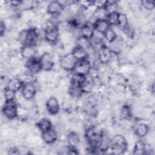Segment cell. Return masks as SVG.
I'll list each match as a JSON object with an SVG mask.
<instances>
[{"mask_svg":"<svg viewBox=\"0 0 155 155\" xmlns=\"http://www.w3.org/2000/svg\"><path fill=\"white\" fill-rule=\"evenodd\" d=\"M67 141L70 147L76 148L79 144L80 138L77 133L71 132L67 137Z\"/></svg>","mask_w":155,"mask_h":155,"instance_id":"ffe728a7","label":"cell"},{"mask_svg":"<svg viewBox=\"0 0 155 155\" xmlns=\"http://www.w3.org/2000/svg\"><path fill=\"white\" fill-rule=\"evenodd\" d=\"M46 107L48 112L51 114H56L59 112V104L58 100L54 97H51L49 98L46 103Z\"/></svg>","mask_w":155,"mask_h":155,"instance_id":"30bf717a","label":"cell"},{"mask_svg":"<svg viewBox=\"0 0 155 155\" xmlns=\"http://www.w3.org/2000/svg\"><path fill=\"white\" fill-rule=\"evenodd\" d=\"M42 70L44 71L50 70L54 65L52 56L48 52H45L39 58Z\"/></svg>","mask_w":155,"mask_h":155,"instance_id":"8992f818","label":"cell"},{"mask_svg":"<svg viewBox=\"0 0 155 155\" xmlns=\"http://www.w3.org/2000/svg\"><path fill=\"white\" fill-rule=\"evenodd\" d=\"M38 39V33L36 30L34 28L28 29V37L25 45H35Z\"/></svg>","mask_w":155,"mask_h":155,"instance_id":"d6986e66","label":"cell"},{"mask_svg":"<svg viewBox=\"0 0 155 155\" xmlns=\"http://www.w3.org/2000/svg\"><path fill=\"white\" fill-rule=\"evenodd\" d=\"M64 9L63 5L60 1H51L47 5V12L53 15H59L62 13Z\"/></svg>","mask_w":155,"mask_h":155,"instance_id":"9c48e42d","label":"cell"},{"mask_svg":"<svg viewBox=\"0 0 155 155\" xmlns=\"http://www.w3.org/2000/svg\"><path fill=\"white\" fill-rule=\"evenodd\" d=\"M94 30L100 33L104 34L105 32L109 28V24L105 19L101 18L96 19L93 23Z\"/></svg>","mask_w":155,"mask_h":155,"instance_id":"4fadbf2b","label":"cell"},{"mask_svg":"<svg viewBox=\"0 0 155 155\" xmlns=\"http://www.w3.org/2000/svg\"><path fill=\"white\" fill-rule=\"evenodd\" d=\"M36 94V88L32 83L24 84L22 88V95L27 100L33 98Z\"/></svg>","mask_w":155,"mask_h":155,"instance_id":"ba28073f","label":"cell"},{"mask_svg":"<svg viewBox=\"0 0 155 155\" xmlns=\"http://www.w3.org/2000/svg\"><path fill=\"white\" fill-rule=\"evenodd\" d=\"M24 83L19 78H12L8 81L7 82V88L16 92L21 89L24 85Z\"/></svg>","mask_w":155,"mask_h":155,"instance_id":"2e32d148","label":"cell"},{"mask_svg":"<svg viewBox=\"0 0 155 155\" xmlns=\"http://www.w3.org/2000/svg\"><path fill=\"white\" fill-rule=\"evenodd\" d=\"M15 96V92L6 88L4 90V97L5 101H13Z\"/></svg>","mask_w":155,"mask_h":155,"instance_id":"83f0119b","label":"cell"},{"mask_svg":"<svg viewBox=\"0 0 155 155\" xmlns=\"http://www.w3.org/2000/svg\"><path fill=\"white\" fill-rule=\"evenodd\" d=\"M118 17H119V13H117V12H114L108 13L107 15V18L105 19L107 21L109 25H114L117 24Z\"/></svg>","mask_w":155,"mask_h":155,"instance_id":"cb8c5ba5","label":"cell"},{"mask_svg":"<svg viewBox=\"0 0 155 155\" xmlns=\"http://www.w3.org/2000/svg\"><path fill=\"white\" fill-rule=\"evenodd\" d=\"M141 3L142 5L148 10H152L154 7V2L151 1H143Z\"/></svg>","mask_w":155,"mask_h":155,"instance_id":"f546056e","label":"cell"},{"mask_svg":"<svg viewBox=\"0 0 155 155\" xmlns=\"http://www.w3.org/2000/svg\"><path fill=\"white\" fill-rule=\"evenodd\" d=\"M147 151V147L146 145L145 144L144 142L142 141H138L136 142L134 150H133V153L134 154H146Z\"/></svg>","mask_w":155,"mask_h":155,"instance_id":"7402d4cb","label":"cell"},{"mask_svg":"<svg viewBox=\"0 0 155 155\" xmlns=\"http://www.w3.org/2000/svg\"><path fill=\"white\" fill-rule=\"evenodd\" d=\"M42 138L43 140L47 143H52L54 142L58 138V134L52 128L42 132Z\"/></svg>","mask_w":155,"mask_h":155,"instance_id":"5bb4252c","label":"cell"},{"mask_svg":"<svg viewBox=\"0 0 155 155\" xmlns=\"http://www.w3.org/2000/svg\"><path fill=\"white\" fill-rule=\"evenodd\" d=\"M27 67L31 74L37 73L42 70L39 59H37L35 57L28 59Z\"/></svg>","mask_w":155,"mask_h":155,"instance_id":"7c38bea8","label":"cell"},{"mask_svg":"<svg viewBox=\"0 0 155 155\" xmlns=\"http://www.w3.org/2000/svg\"><path fill=\"white\" fill-rule=\"evenodd\" d=\"M112 57V51L106 46L102 45L99 48L98 58L102 64L108 63Z\"/></svg>","mask_w":155,"mask_h":155,"instance_id":"52a82bcc","label":"cell"},{"mask_svg":"<svg viewBox=\"0 0 155 155\" xmlns=\"http://www.w3.org/2000/svg\"><path fill=\"white\" fill-rule=\"evenodd\" d=\"M5 26L4 23L2 21H1L0 23V33H1V35L2 36L4 31H5Z\"/></svg>","mask_w":155,"mask_h":155,"instance_id":"4dcf8cb0","label":"cell"},{"mask_svg":"<svg viewBox=\"0 0 155 155\" xmlns=\"http://www.w3.org/2000/svg\"><path fill=\"white\" fill-rule=\"evenodd\" d=\"M94 25L91 22L85 23L81 28V34L82 37L90 39H91L94 36Z\"/></svg>","mask_w":155,"mask_h":155,"instance_id":"8fae6325","label":"cell"},{"mask_svg":"<svg viewBox=\"0 0 155 155\" xmlns=\"http://www.w3.org/2000/svg\"><path fill=\"white\" fill-rule=\"evenodd\" d=\"M83 90L82 89V87L78 85L71 84L69 88V93L73 97H80L82 93Z\"/></svg>","mask_w":155,"mask_h":155,"instance_id":"44dd1931","label":"cell"},{"mask_svg":"<svg viewBox=\"0 0 155 155\" xmlns=\"http://www.w3.org/2000/svg\"><path fill=\"white\" fill-rule=\"evenodd\" d=\"M9 154H19V152L18 151V150L15 148H13L12 149H10V150L9 151Z\"/></svg>","mask_w":155,"mask_h":155,"instance_id":"1f68e13d","label":"cell"},{"mask_svg":"<svg viewBox=\"0 0 155 155\" xmlns=\"http://www.w3.org/2000/svg\"><path fill=\"white\" fill-rule=\"evenodd\" d=\"M104 35L105 39H107V41L110 43L113 42L117 38L116 34L114 32V31L110 28L105 32V33Z\"/></svg>","mask_w":155,"mask_h":155,"instance_id":"484cf974","label":"cell"},{"mask_svg":"<svg viewBox=\"0 0 155 155\" xmlns=\"http://www.w3.org/2000/svg\"><path fill=\"white\" fill-rule=\"evenodd\" d=\"M37 126L39 130L44 132L51 128V123L48 119L44 118L39 121V122L37 124Z\"/></svg>","mask_w":155,"mask_h":155,"instance_id":"603a6c76","label":"cell"},{"mask_svg":"<svg viewBox=\"0 0 155 155\" xmlns=\"http://www.w3.org/2000/svg\"><path fill=\"white\" fill-rule=\"evenodd\" d=\"M117 24L123 29L128 26V22L127 16L124 13H119Z\"/></svg>","mask_w":155,"mask_h":155,"instance_id":"d4e9b609","label":"cell"},{"mask_svg":"<svg viewBox=\"0 0 155 155\" xmlns=\"http://www.w3.org/2000/svg\"><path fill=\"white\" fill-rule=\"evenodd\" d=\"M28 32V30H23L19 33V35H18L19 42L24 44V45H25L27 42Z\"/></svg>","mask_w":155,"mask_h":155,"instance_id":"f1b7e54d","label":"cell"},{"mask_svg":"<svg viewBox=\"0 0 155 155\" xmlns=\"http://www.w3.org/2000/svg\"><path fill=\"white\" fill-rule=\"evenodd\" d=\"M111 149L114 154H123L127 148V143L125 139L120 134L114 136L110 141Z\"/></svg>","mask_w":155,"mask_h":155,"instance_id":"6da1fadb","label":"cell"},{"mask_svg":"<svg viewBox=\"0 0 155 155\" xmlns=\"http://www.w3.org/2000/svg\"><path fill=\"white\" fill-rule=\"evenodd\" d=\"M71 54L78 61L86 59L88 56L87 50L83 47L79 45H77L72 50Z\"/></svg>","mask_w":155,"mask_h":155,"instance_id":"9a60e30c","label":"cell"},{"mask_svg":"<svg viewBox=\"0 0 155 155\" xmlns=\"http://www.w3.org/2000/svg\"><path fill=\"white\" fill-rule=\"evenodd\" d=\"M149 131L148 126L144 123H138L134 127V131L137 136L143 137L147 134Z\"/></svg>","mask_w":155,"mask_h":155,"instance_id":"ac0fdd59","label":"cell"},{"mask_svg":"<svg viewBox=\"0 0 155 155\" xmlns=\"http://www.w3.org/2000/svg\"><path fill=\"white\" fill-rule=\"evenodd\" d=\"M91 64L87 59L82 61H78L74 70L75 73L85 76L91 70Z\"/></svg>","mask_w":155,"mask_h":155,"instance_id":"5b68a950","label":"cell"},{"mask_svg":"<svg viewBox=\"0 0 155 155\" xmlns=\"http://www.w3.org/2000/svg\"><path fill=\"white\" fill-rule=\"evenodd\" d=\"M132 113L131 108L128 105H124L121 109V116L125 119H129L131 117Z\"/></svg>","mask_w":155,"mask_h":155,"instance_id":"4316f807","label":"cell"},{"mask_svg":"<svg viewBox=\"0 0 155 155\" xmlns=\"http://www.w3.org/2000/svg\"><path fill=\"white\" fill-rule=\"evenodd\" d=\"M4 115L10 119H13L18 116V108L13 101H5L4 106L2 108Z\"/></svg>","mask_w":155,"mask_h":155,"instance_id":"277c9868","label":"cell"},{"mask_svg":"<svg viewBox=\"0 0 155 155\" xmlns=\"http://www.w3.org/2000/svg\"><path fill=\"white\" fill-rule=\"evenodd\" d=\"M78 61L73 56L71 53L64 55L60 60V65L65 70H73Z\"/></svg>","mask_w":155,"mask_h":155,"instance_id":"3957f363","label":"cell"},{"mask_svg":"<svg viewBox=\"0 0 155 155\" xmlns=\"http://www.w3.org/2000/svg\"><path fill=\"white\" fill-rule=\"evenodd\" d=\"M44 33L45 39L50 43H54L58 39L59 29L53 22H49L47 25Z\"/></svg>","mask_w":155,"mask_h":155,"instance_id":"7a4b0ae2","label":"cell"},{"mask_svg":"<svg viewBox=\"0 0 155 155\" xmlns=\"http://www.w3.org/2000/svg\"><path fill=\"white\" fill-rule=\"evenodd\" d=\"M36 53V49L35 48L34 45H24V46L22 47L21 54L22 56L24 58L30 59L34 57Z\"/></svg>","mask_w":155,"mask_h":155,"instance_id":"e0dca14e","label":"cell"}]
</instances>
